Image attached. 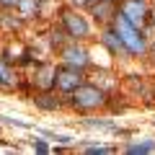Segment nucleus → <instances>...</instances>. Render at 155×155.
I'll list each match as a JSON object with an SVG mask.
<instances>
[{
	"instance_id": "1a4fd4ad",
	"label": "nucleus",
	"mask_w": 155,
	"mask_h": 155,
	"mask_svg": "<svg viewBox=\"0 0 155 155\" xmlns=\"http://www.w3.org/2000/svg\"><path fill=\"white\" fill-rule=\"evenodd\" d=\"M34 104H36L39 109H44V111H54V109H60V98H54V96H49V93L36 96V98H34Z\"/></svg>"
},
{
	"instance_id": "6e6552de",
	"label": "nucleus",
	"mask_w": 155,
	"mask_h": 155,
	"mask_svg": "<svg viewBox=\"0 0 155 155\" xmlns=\"http://www.w3.org/2000/svg\"><path fill=\"white\" fill-rule=\"evenodd\" d=\"M104 44L109 47L114 54H119V52H127V47L122 44V39H119V34H116V31H106V34H104Z\"/></svg>"
},
{
	"instance_id": "9b49d317",
	"label": "nucleus",
	"mask_w": 155,
	"mask_h": 155,
	"mask_svg": "<svg viewBox=\"0 0 155 155\" xmlns=\"http://www.w3.org/2000/svg\"><path fill=\"white\" fill-rule=\"evenodd\" d=\"M85 127H93V129H106V132H119L114 122H106V119H85Z\"/></svg>"
},
{
	"instance_id": "dca6fc26",
	"label": "nucleus",
	"mask_w": 155,
	"mask_h": 155,
	"mask_svg": "<svg viewBox=\"0 0 155 155\" xmlns=\"http://www.w3.org/2000/svg\"><path fill=\"white\" fill-rule=\"evenodd\" d=\"M21 5V0H0V8H16Z\"/></svg>"
},
{
	"instance_id": "2eb2a0df",
	"label": "nucleus",
	"mask_w": 155,
	"mask_h": 155,
	"mask_svg": "<svg viewBox=\"0 0 155 155\" xmlns=\"http://www.w3.org/2000/svg\"><path fill=\"white\" fill-rule=\"evenodd\" d=\"M34 150H36V153H47V142H41V140H34Z\"/></svg>"
},
{
	"instance_id": "f03ea898",
	"label": "nucleus",
	"mask_w": 155,
	"mask_h": 155,
	"mask_svg": "<svg viewBox=\"0 0 155 155\" xmlns=\"http://www.w3.org/2000/svg\"><path fill=\"white\" fill-rule=\"evenodd\" d=\"M72 106L80 111H91V109H98V106L106 104V93L101 88H96V85H78L75 91H72Z\"/></svg>"
},
{
	"instance_id": "39448f33",
	"label": "nucleus",
	"mask_w": 155,
	"mask_h": 155,
	"mask_svg": "<svg viewBox=\"0 0 155 155\" xmlns=\"http://www.w3.org/2000/svg\"><path fill=\"white\" fill-rule=\"evenodd\" d=\"M122 16L127 18L132 26H142L145 18H147V5H145V0H124L122 3Z\"/></svg>"
},
{
	"instance_id": "9d476101",
	"label": "nucleus",
	"mask_w": 155,
	"mask_h": 155,
	"mask_svg": "<svg viewBox=\"0 0 155 155\" xmlns=\"http://www.w3.org/2000/svg\"><path fill=\"white\" fill-rule=\"evenodd\" d=\"M153 150H155V140H145V142L129 145L127 153H129V155H145V153H153Z\"/></svg>"
},
{
	"instance_id": "423d86ee",
	"label": "nucleus",
	"mask_w": 155,
	"mask_h": 155,
	"mask_svg": "<svg viewBox=\"0 0 155 155\" xmlns=\"http://www.w3.org/2000/svg\"><path fill=\"white\" fill-rule=\"evenodd\" d=\"M62 60H65L67 65H75V67L83 70V67L91 62V57H88L85 49H80L78 44H72V47H65V49H62Z\"/></svg>"
},
{
	"instance_id": "20e7f679",
	"label": "nucleus",
	"mask_w": 155,
	"mask_h": 155,
	"mask_svg": "<svg viewBox=\"0 0 155 155\" xmlns=\"http://www.w3.org/2000/svg\"><path fill=\"white\" fill-rule=\"evenodd\" d=\"M62 23H65V28H67V36H72V39H85L88 36V23H85V18L83 16H78L75 11H62Z\"/></svg>"
},
{
	"instance_id": "6ab92c4d",
	"label": "nucleus",
	"mask_w": 155,
	"mask_h": 155,
	"mask_svg": "<svg viewBox=\"0 0 155 155\" xmlns=\"http://www.w3.org/2000/svg\"><path fill=\"white\" fill-rule=\"evenodd\" d=\"M153 21H155V18H153Z\"/></svg>"
},
{
	"instance_id": "f8f14e48",
	"label": "nucleus",
	"mask_w": 155,
	"mask_h": 155,
	"mask_svg": "<svg viewBox=\"0 0 155 155\" xmlns=\"http://www.w3.org/2000/svg\"><path fill=\"white\" fill-rule=\"evenodd\" d=\"M0 85H3V88H11V85H16V78H13L11 67H8L5 62H0Z\"/></svg>"
},
{
	"instance_id": "0eeeda50",
	"label": "nucleus",
	"mask_w": 155,
	"mask_h": 155,
	"mask_svg": "<svg viewBox=\"0 0 155 155\" xmlns=\"http://www.w3.org/2000/svg\"><path fill=\"white\" fill-rule=\"evenodd\" d=\"M54 78H57V67H52V65H44L41 70L36 72V83H39V88L49 91L52 85H54Z\"/></svg>"
},
{
	"instance_id": "f257e3e1",
	"label": "nucleus",
	"mask_w": 155,
	"mask_h": 155,
	"mask_svg": "<svg viewBox=\"0 0 155 155\" xmlns=\"http://www.w3.org/2000/svg\"><path fill=\"white\" fill-rule=\"evenodd\" d=\"M114 31L119 34V39H122V44L127 47L129 54H142L145 52V39L140 34V28L132 26L122 13H116V18H114Z\"/></svg>"
},
{
	"instance_id": "ddd939ff",
	"label": "nucleus",
	"mask_w": 155,
	"mask_h": 155,
	"mask_svg": "<svg viewBox=\"0 0 155 155\" xmlns=\"http://www.w3.org/2000/svg\"><path fill=\"white\" fill-rule=\"evenodd\" d=\"M93 8V16H96V21H104L106 18V13L111 11V0H104L101 5H91Z\"/></svg>"
},
{
	"instance_id": "f3484780",
	"label": "nucleus",
	"mask_w": 155,
	"mask_h": 155,
	"mask_svg": "<svg viewBox=\"0 0 155 155\" xmlns=\"http://www.w3.org/2000/svg\"><path fill=\"white\" fill-rule=\"evenodd\" d=\"M70 3H75V5H83V3H85V0H70Z\"/></svg>"
},
{
	"instance_id": "4468645a",
	"label": "nucleus",
	"mask_w": 155,
	"mask_h": 155,
	"mask_svg": "<svg viewBox=\"0 0 155 155\" xmlns=\"http://www.w3.org/2000/svg\"><path fill=\"white\" fill-rule=\"evenodd\" d=\"M85 153H91V155H96V153H114V147H111V145H88Z\"/></svg>"
},
{
	"instance_id": "a211bd4d",
	"label": "nucleus",
	"mask_w": 155,
	"mask_h": 155,
	"mask_svg": "<svg viewBox=\"0 0 155 155\" xmlns=\"http://www.w3.org/2000/svg\"><path fill=\"white\" fill-rule=\"evenodd\" d=\"M111 3H114V0H111Z\"/></svg>"
},
{
	"instance_id": "7ed1b4c3",
	"label": "nucleus",
	"mask_w": 155,
	"mask_h": 155,
	"mask_svg": "<svg viewBox=\"0 0 155 155\" xmlns=\"http://www.w3.org/2000/svg\"><path fill=\"white\" fill-rule=\"evenodd\" d=\"M83 83V70L75 65H62L57 67V78H54V85L62 91V93H72V91L78 88V85Z\"/></svg>"
}]
</instances>
